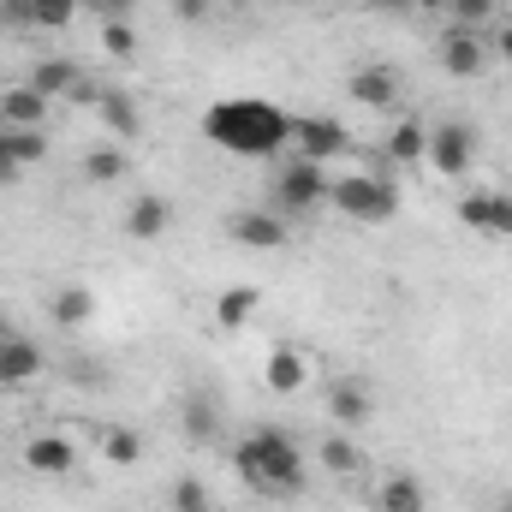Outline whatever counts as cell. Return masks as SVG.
Here are the masks:
<instances>
[{"mask_svg": "<svg viewBox=\"0 0 512 512\" xmlns=\"http://www.w3.org/2000/svg\"><path fill=\"white\" fill-rule=\"evenodd\" d=\"M173 507H179V512H215V507H209V495H203V483H191V477L173 489Z\"/></svg>", "mask_w": 512, "mask_h": 512, "instance_id": "obj_30", "label": "cell"}, {"mask_svg": "<svg viewBox=\"0 0 512 512\" xmlns=\"http://www.w3.org/2000/svg\"><path fill=\"white\" fill-rule=\"evenodd\" d=\"M256 304H262L256 286H227L221 304H215V322H221V328H245V322L256 316Z\"/></svg>", "mask_w": 512, "mask_h": 512, "instance_id": "obj_16", "label": "cell"}, {"mask_svg": "<svg viewBox=\"0 0 512 512\" xmlns=\"http://www.w3.org/2000/svg\"><path fill=\"white\" fill-rule=\"evenodd\" d=\"M54 316H60V322H84V316H90V292H84V286H66V292L54 298Z\"/></svg>", "mask_w": 512, "mask_h": 512, "instance_id": "obj_25", "label": "cell"}, {"mask_svg": "<svg viewBox=\"0 0 512 512\" xmlns=\"http://www.w3.org/2000/svg\"><path fill=\"white\" fill-rule=\"evenodd\" d=\"M328 191V179H322V161H286V173H280V185H274V203L286 209V215H298V209H310L316 197Z\"/></svg>", "mask_w": 512, "mask_h": 512, "instance_id": "obj_4", "label": "cell"}, {"mask_svg": "<svg viewBox=\"0 0 512 512\" xmlns=\"http://www.w3.org/2000/svg\"><path fill=\"white\" fill-rule=\"evenodd\" d=\"M233 239L251 245V251H274V245H286V221H280L274 209H245V215L233 221Z\"/></svg>", "mask_w": 512, "mask_h": 512, "instance_id": "obj_8", "label": "cell"}, {"mask_svg": "<svg viewBox=\"0 0 512 512\" xmlns=\"http://www.w3.org/2000/svg\"><path fill=\"white\" fill-rule=\"evenodd\" d=\"M364 411H370V399H364V387H334V417L340 423H364Z\"/></svg>", "mask_w": 512, "mask_h": 512, "instance_id": "obj_24", "label": "cell"}, {"mask_svg": "<svg viewBox=\"0 0 512 512\" xmlns=\"http://www.w3.org/2000/svg\"><path fill=\"white\" fill-rule=\"evenodd\" d=\"M24 465L42 471V477H66V471H72V441H66V435H36V441L24 447Z\"/></svg>", "mask_w": 512, "mask_h": 512, "instance_id": "obj_10", "label": "cell"}, {"mask_svg": "<svg viewBox=\"0 0 512 512\" xmlns=\"http://www.w3.org/2000/svg\"><path fill=\"white\" fill-rule=\"evenodd\" d=\"M12 173H18V161H12V149H6V131H0V185H6Z\"/></svg>", "mask_w": 512, "mask_h": 512, "instance_id": "obj_33", "label": "cell"}, {"mask_svg": "<svg viewBox=\"0 0 512 512\" xmlns=\"http://www.w3.org/2000/svg\"><path fill=\"white\" fill-rule=\"evenodd\" d=\"M0 340H6V322H0Z\"/></svg>", "mask_w": 512, "mask_h": 512, "instance_id": "obj_37", "label": "cell"}, {"mask_svg": "<svg viewBox=\"0 0 512 512\" xmlns=\"http://www.w3.org/2000/svg\"><path fill=\"white\" fill-rule=\"evenodd\" d=\"M96 6H102V18H131L137 0H96Z\"/></svg>", "mask_w": 512, "mask_h": 512, "instance_id": "obj_32", "label": "cell"}, {"mask_svg": "<svg viewBox=\"0 0 512 512\" xmlns=\"http://www.w3.org/2000/svg\"><path fill=\"white\" fill-rule=\"evenodd\" d=\"M215 423H221V411H215V405L197 393V399L185 405V429H191V435H215Z\"/></svg>", "mask_w": 512, "mask_h": 512, "instance_id": "obj_26", "label": "cell"}, {"mask_svg": "<svg viewBox=\"0 0 512 512\" xmlns=\"http://www.w3.org/2000/svg\"><path fill=\"white\" fill-rule=\"evenodd\" d=\"M72 12H78V0H30V24H42V30L72 24Z\"/></svg>", "mask_w": 512, "mask_h": 512, "instance_id": "obj_22", "label": "cell"}, {"mask_svg": "<svg viewBox=\"0 0 512 512\" xmlns=\"http://www.w3.org/2000/svg\"><path fill=\"white\" fill-rule=\"evenodd\" d=\"M292 143H298L304 161H328V155L346 149V131L334 120H322V114H304V120H292Z\"/></svg>", "mask_w": 512, "mask_h": 512, "instance_id": "obj_6", "label": "cell"}, {"mask_svg": "<svg viewBox=\"0 0 512 512\" xmlns=\"http://www.w3.org/2000/svg\"><path fill=\"white\" fill-rule=\"evenodd\" d=\"M42 108H48V96H36V90H6V96H0V120H6V126L36 131L42 126Z\"/></svg>", "mask_w": 512, "mask_h": 512, "instance_id": "obj_15", "label": "cell"}, {"mask_svg": "<svg viewBox=\"0 0 512 512\" xmlns=\"http://www.w3.org/2000/svg\"><path fill=\"white\" fill-rule=\"evenodd\" d=\"M495 48H501V54H507V60H512V18H507V24H501V36H495Z\"/></svg>", "mask_w": 512, "mask_h": 512, "instance_id": "obj_34", "label": "cell"}, {"mask_svg": "<svg viewBox=\"0 0 512 512\" xmlns=\"http://www.w3.org/2000/svg\"><path fill=\"white\" fill-rule=\"evenodd\" d=\"M102 453H108L114 465H137L143 441H137V429H108V435H102Z\"/></svg>", "mask_w": 512, "mask_h": 512, "instance_id": "obj_21", "label": "cell"}, {"mask_svg": "<svg viewBox=\"0 0 512 512\" xmlns=\"http://www.w3.org/2000/svg\"><path fill=\"white\" fill-rule=\"evenodd\" d=\"M203 137L233 155H280L292 143V114H280L262 96H227L203 114Z\"/></svg>", "mask_w": 512, "mask_h": 512, "instance_id": "obj_1", "label": "cell"}, {"mask_svg": "<svg viewBox=\"0 0 512 512\" xmlns=\"http://www.w3.org/2000/svg\"><path fill=\"white\" fill-rule=\"evenodd\" d=\"M382 512H423V489L417 477H393L382 489Z\"/></svg>", "mask_w": 512, "mask_h": 512, "instance_id": "obj_20", "label": "cell"}, {"mask_svg": "<svg viewBox=\"0 0 512 512\" xmlns=\"http://www.w3.org/2000/svg\"><path fill=\"white\" fill-rule=\"evenodd\" d=\"M334 203H340L352 221H387V215L399 209V191H393L387 179H370V173H346V179L334 185Z\"/></svg>", "mask_w": 512, "mask_h": 512, "instance_id": "obj_3", "label": "cell"}, {"mask_svg": "<svg viewBox=\"0 0 512 512\" xmlns=\"http://www.w3.org/2000/svg\"><path fill=\"white\" fill-rule=\"evenodd\" d=\"M501 512H512V501H501Z\"/></svg>", "mask_w": 512, "mask_h": 512, "instance_id": "obj_35", "label": "cell"}, {"mask_svg": "<svg viewBox=\"0 0 512 512\" xmlns=\"http://www.w3.org/2000/svg\"><path fill=\"white\" fill-rule=\"evenodd\" d=\"M387 155H393V161H423V155H429V131L423 126H393Z\"/></svg>", "mask_w": 512, "mask_h": 512, "instance_id": "obj_17", "label": "cell"}, {"mask_svg": "<svg viewBox=\"0 0 512 512\" xmlns=\"http://www.w3.org/2000/svg\"><path fill=\"white\" fill-rule=\"evenodd\" d=\"M126 173V155L120 149H96L90 155V179H120Z\"/></svg>", "mask_w": 512, "mask_h": 512, "instance_id": "obj_29", "label": "cell"}, {"mask_svg": "<svg viewBox=\"0 0 512 512\" xmlns=\"http://www.w3.org/2000/svg\"><path fill=\"white\" fill-rule=\"evenodd\" d=\"M6 149H12V161L24 167V161H42V131H24V126H6Z\"/></svg>", "mask_w": 512, "mask_h": 512, "instance_id": "obj_23", "label": "cell"}, {"mask_svg": "<svg viewBox=\"0 0 512 512\" xmlns=\"http://www.w3.org/2000/svg\"><path fill=\"white\" fill-rule=\"evenodd\" d=\"M322 465H328V471H358V447L334 435V441H322Z\"/></svg>", "mask_w": 512, "mask_h": 512, "instance_id": "obj_28", "label": "cell"}, {"mask_svg": "<svg viewBox=\"0 0 512 512\" xmlns=\"http://www.w3.org/2000/svg\"><path fill=\"white\" fill-rule=\"evenodd\" d=\"M459 221L471 233H495V239H512V197L507 191H471L459 203Z\"/></svg>", "mask_w": 512, "mask_h": 512, "instance_id": "obj_5", "label": "cell"}, {"mask_svg": "<svg viewBox=\"0 0 512 512\" xmlns=\"http://www.w3.org/2000/svg\"><path fill=\"white\" fill-rule=\"evenodd\" d=\"M441 60H447L453 78H477V72H483V42L465 36V30H453V36L441 42Z\"/></svg>", "mask_w": 512, "mask_h": 512, "instance_id": "obj_13", "label": "cell"}, {"mask_svg": "<svg viewBox=\"0 0 512 512\" xmlns=\"http://www.w3.org/2000/svg\"><path fill=\"white\" fill-rule=\"evenodd\" d=\"M167 221H173V203H167V197H137L131 215H126V233L131 239H161Z\"/></svg>", "mask_w": 512, "mask_h": 512, "instance_id": "obj_12", "label": "cell"}, {"mask_svg": "<svg viewBox=\"0 0 512 512\" xmlns=\"http://www.w3.org/2000/svg\"><path fill=\"white\" fill-rule=\"evenodd\" d=\"M239 477L262 489V495H274V501H286V495H298V483H304V453L280 435V429H256L251 441L239 447Z\"/></svg>", "mask_w": 512, "mask_h": 512, "instance_id": "obj_2", "label": "cell"}, {"mask_svg": "<svg viewBox=\"0 0 512 512\" xmlns=\"http://www.w3.org/2000/svg\"><path fill=\"white\" fill-rule=\"evenodd\" d=\"M30 90H36V96H60V90H78V72H72L66 60H42Z\"/></svg>", "mask_w": 512, "mask_h": 512, "instance_id": "obj_18", "label": "cell"}, {"mask_svg": "<svg viewBox=\"0 0 512 512\" xmlns=\"http://www.w3.org/2000/svg\"><path fill=\"white\" fill-rule=\"evenodd\" d=\"M102 48H108V54H120V60L137 48V36H131L126 18H108V24H102Z\"/></svg>", "mask_w": 512, "mask_h": 512, "instance_id": "obj_27", "label": "cell"}, {"mask_svg": "<svg viewBox=\"0 0 512 512\" xmlns=\"http://www.w3.org/2000/svg\"><path fill=\"white\" fill-rule=\"evenodd\" d=\"M102 120L120 131V137H137V108H131L126 90H108V96H102Z\"/></svg>", "mask_w": 512, "mask_h": 512, "instance_id": "obj_19", "label": "cell"}, {"mask_svg": "<svg viewBox=\"0 0 512 512\" xmlns=\"http://www.w3.org/2000/svg\"><path fill=\"white\" fill-rule=\"evenodd\" d=\"M399 90H393V72L387 66H358L352 72V102H364V108H387Z\"/></svg>", "mask_w": 512, "mask_h": 512, "instance_id": "obj_14", "label": "cell"}, {"mask_svg": "<svg viewBox=\"0 0 512 512\" xmlns=\"http://www.w3.org/2000/svg\"><path fill=\"white\" fill-rule=\"evenodd\" d=\"M42 370V352H36V340H0V382L12 387V382H30Z\"/></svg>", "mask_w": 512, "mask_h": 512, "instance_id": "obj_11", "label": "cell"}, {"mask_svg": "<svg viewBox=\"0 0 512 512\" xmlns=\"http://www.w3.org/2000/svg\"><path fill=\"white\" fill-rule=\"evenodd\" d=\"M447 6H453V18H465V24H477V18L495 12V0H447Z\"/></svg>", "mask_w": 512, "mask_h": 512, "instance_id": "obj_31", "label": "cell"}, {"mask_svg": "<svg viewBox=\"0 0 512 512\" xmlns=\"http://www.w3.org/2000/svg\"><path fill=\"white\" fill-rule=\"evenodd\" d=\"M429 6H447V0H429Z\"/></svg>", "mask_w": 512, "mask_h": 512, "instance_id": "obj_36", "label": "cell"}, {"mask_svg": "<svg viewBox=\"0 0 512 512\" xmlns=\"http://www.w3.org/2000/svg\"><path fill=\"white\" fill-rule=\"evenodd\" d=\"M304 376H310V364H304V352H298V346H274V352H268V364H262L268 393H298Z\"/></svg>", "mask_w": 512, "mask_h": 512, "instance_id": "obj_9", "label": "cell"}, {"mask_svg": "<svg viewBox=\"0 0 512 512\" xmlns=\"http://www.w3.org/2000/svg\"><path fill=\"white\" fill-rule=\"evenodd\" d=\"M435 173H465L471 167V131L465 126H441V131H429V155H423Z\"/></svg>", "mask_w": 512, "mask_h": 512, "instance_id": "obj_7", "label": "cell"}]
</instances>
